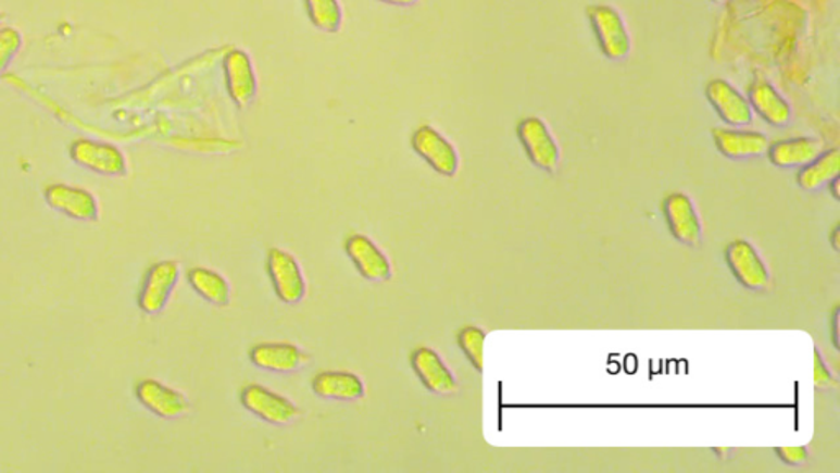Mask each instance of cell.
I'll list each match as a JSON object with an SVG mask.
<instances>
[{
	"mask_svg": "<svg viewBox=\"0 0 840 473\" xmlns=\"http://www.w3.org/2000/svg\"><path fill=\"white\" fill-rule=\"evenodd\" d=\"M241 403L260 420L276 426L292 423L299 416L298 408L288 398L262 385H248L241 391Z\"/></svg>",
	"mask_w": 840,
	"mask_h": 473,
	"instance_id": "30bf717a",
	"label": "cell"
},
{
	"mask_svg": "<svg viewBox=\"0 0 840 473\" xmlns=\"http://www.w3.org/2000/svg\"><path fill=\"white\" fill-rule=\"evenodd\" d=\"M268 273L273 288L283 302L298 304L305 298L308 286H305L304 273L291 253L281 249L269 250Z\"/></svg>",
	"mask_w": 840,
	"mask_h": 473,
	"instance_id": "ba28073f",
	"label": "cell"
},
{
	"mask_svg": "<svg viewBox=\"0 0 840 473\" xmlns=\"http://www.w3.org/2000/svg\"><path fill=\"white\" fill-rule=\"evenodd\" d=\"M24 38L14 27H0V74H4L21 51Z\"/></svg>",
	"mask_w": 840,
	"mask_h": 473,
	"instance_id": "d4e9b609",
	"label": "cell"
},
{
	"mask_svg": "<svg viewBox=\"0 0 840 473\" xmlns=\"http://www.w3.org/2000/svg\"><path fill=\"white\" fill-rule=\"evenodd\" d=\"M726 263L734 278L750 291L767 292L774 286V276L767 260L750 240H732L726 247Z\"/></svg>",
	"mask_w": 840,
	"mask_h": 473,
	"instance_id": "6da1fadb",
	"label": "cell"
},
{
	"mask_svg": "<svg viewBox=\"0 0 840 473\" xmlns=\"http://www.w3.org/2000/svg\"><path fill=\"white\" fill-rule=\"evenodd\" d=\"M714 144L730 160H747L767 153L770 148L767 135L740 128H714Z\"/></svg>",
	"mask_w": 840,
	"mask_h": 473,
	"instance_id": "2e32d148",
	"label": "cell"
},
{
	"mask_svg": "<svg viewBox=\"0 0 840 473\" xmlns=\"http://www.w3.org/2000/svg\"><path fill=\"white\" fill-rule=\"evenodd\" d=\"M309 18L317 30L337 34L342 28L343 11L339 0H304Z\"/></svg>",
	"mask_w": 840,
	"mask_h": 473,
	"instance_id": "603a6c76",
	"label": "cell"
},
{
	"mask_svg": "<svg viewBox=\"0 0 840 473\" xmlns=\"http://www.w3.org/2000/svg\"><path fill=\"white\" fill-rule=\"evenodd\" d=\"M412 369L429 391L450 397L459 391V382L442 357L429 347H421L412 353Z\"/></svg>",
	"mask_w": 840,
	"mask_h": 473,
	"instance_id": "4fadbf2b",
	"label": "cell"
},
{
	"mask_svg": "<svg viewBox=\"0 0 840 473\" xmlns=\"http://www.w3.org/2000/svg\"><path fill=\"white\" fill-rule=\"evenodd\" d=\"M179 265L173 260L156 263L148 270L138 296V306L148 315H156L166 308L179 282Z\"/></svg>",
	"mask_w": 840,
	"mask_h": 473,
	"instance_id": "52a82bcc",
	"label": "cell"
},
{
	"mask_svg": "<svg viewBox=\"0 0 840 473\" xmlns=\"http://www.w3.org/2000/svg\"><path fill=\"white\" fill-rule=\"evenodd\" d=\"M383 4L399 5V8H409V5L417 4L418 0H378Z\"/></svg>",
	"mask_w": 840,
	"mask_h": 473,
	"instance_id": "83f0119b",
	"label": "cell"
},
{
	"mask_svg": "<svg viewBox=\"0 0 840 473\" xmlns=\"http://www.w3.org/2000/svg\"><path fill=\"white\" fill-rule=\"evenodd\" d=\"M714 4H726L729 0H713Z\"/></svg>",
	"mask_w": 840,
	"mask_h": 473,
	"instance_id": "4dcf8cb0",
	"label": "cell"
},
{
	"mask_svg": "<svg viewBox=\"0 0 840 473\" xmlns=\"http://www.w3.org/2000/svg\"><path fill=\"white\" fill-rule=\"evenodd\" d=\"M814 385L817 388L829 389L837 386V376L824 359L819 347H814Z\"/></svg>",
	"mask_w": 840,
	"mask_h": 473,
	"instance_id": "484cf974",
	"label": "cell"
},
{
	"mask_svg": "<svg viewBox=\"0 0 840 473\" xmlns=\"http://www.w3.org/2000/svg\"><path fill=\"white\" fill-rule=\"evenodd\" d=\"M2 21H4V17H2V14H0V25H2Z\"/></svg>",
	"mask_w": 840,
	"mask_h": 473,
	"instance_id": "1f68e13d",
	"label": "cell"
},
{
	"mask_svg": "<svg viewBox=\"0 0 840 473\" xmlns=\"http://www.w3.org/2000/svg\"><path fill=\"white\" fill-rule=\"evenodd\" d=\"M663 214L669 232L678 242L698 249L703 244L704 225L697 202L688 192L678 191L666 196Z\"/></svg>",
	"mask_w": 840,
	"mask_h": 473,
	"instance_id": "7a4b0ae2",
	"label": "cell"
},
{
	"mask_svg": "<svg viewBox=\"0 0 840 473\" xmlns=\"http://www.w3.org/2000/svg\"><path fill=\"white\" fill-rule=\"evenodd\" d=\"M253 365L268 372L291 373L309 362L308 353L292 344H260L250 352Z\"/></svg>",
	"mask_w": 840,
	"mask_h": 473,
	"instance_id": "ac0fdd59",
	"label": "cell"
},
{
	"mask_svg": "<svg viewBox=\"0 0 840 473\" xmlns=\"http://www.w3.org/2000/svg\"><path fill=\"white\" fill-rule=\"evenodd\" d=\"M775 452L780 457L781 462L793 466L804 465L807 462V457H810V450H807L806 446L777 447Z\"/></svg>",
	"mask_w": 840,
	"mask_h": 473,
	"instance_id": "4316f807",
	"label": "cell"
},
{
	"mask_svg": "<svg viewBox=\"0 0 840 473\" xmlns=\"http://www.w3.org/2000/svg\"><path fill=\"white\" fill-rule=\"evenodd\" d=\"M706 96L711 105L727 125L734 128L747 127L753 122L749 99L724 79H714L707 85Z\"/></svg>",
	"mask_w": 840,
	"mask_h": 473,
	"instance_id": "5bb4252c",
	"label": "cell"
},
{
	"mask_svg": "<svg viewBox=\"0 0 840 473\" xmlns=\"http://www.w3.org/2000/svg\"><path fill=\"white\" fill-rule=\"evenodd\" d=\"M824 145L819 138L797 137L780 140L770 145L768 148V158L772 165L778 169H801L813 162L814 158L823 153Z\"/></svg>",
	"mask_w": 840,
	"mask_h": 473,
	"instance_id": "d6986e66",
	"label": "cell"
},
{
	"mask_svg": "<svg viewBox=\"0 0 840 473\" xmlns=\"http://www.w3.org/2000/svg\"><path fill=\"white\" fill-rule=\"evenodd\" d=\"M839 182H840L839 176H837V178H833L832 182H830L829 185H827V186H830V189H832V196H833V199H836V201H839L840 199L839 191H837V188H839Z\"/></svg>",
	"mask_w": 840,
	"mask_h": 473,
	"instance_id": "f1b7e54d",
	"label": "cell"
},
{
	"mask_svg": "<svg viewBox=\"0 0 840 473\" xmlns=\"http://www.w3.org/2000/svg\"><path fill=\"white\" fill-rule=\"evenodd\" d=\"M588 15L604 57L613 61L626 60L632 50V41L619 12L611 5H593L588 9Z\"/></svg>",
	"mask_w": 840,
	"mask_h": 473,
	"instance_id": "5b68a950",
	"label": "cell"
},
{
	"mask_svg": "<svg viewBox=\"0 0 840 473\" xmlns=\"http://www.w3.org/2000/svg\"><path fill=\"white\" fill-rule=\"evenodd\" d=\"M837 234H839V227L833 228L832 239H830V240H832L833 250H836V252H837V250H839V246H837V242H836Z\"/></svg>",
	"mask_w": 840,
	"mask_h": 473,
	"instance_id": "f546056e",
	"label": "cell"
},
{
	"mask_svg": "<svg viewBox=\"0 0 840 473\" xmlns=\"http://www.w3.org/2000/svg\"><path fill=\"white\" fill-rule=\"evenodd\" d=\"M750 108L757 112L767 124L774 127H785L793 119V109L790 102L778 92L770 83L765 79H757L753 83L749 92Z\"/></svg>",
	"mask_w": 840,
	"mask_h": 473,
	"instance_id": "e0dca14e",
	"label": "cell"
},
{
	"mask_svg": "<svg viewBox=\"0 0 840 473\" xmlns=\"http://www.w3.org/2000/svg\"><path fill=\"white\" fill-rule=\"evenodd\" d=\"M188 282L192 289L211 304L218 306V308L230 304V285L221 273L198 266L188 273Z\"/></svg>",
	"mask_w": 840,
	"mask_h": 473,
	"instance_id": "7402d4cb",
	"label": "cell"
},
{
	"mask_svg": "<svg viewBox=\"0 0 840 473\" xmlns=\"http://www.w3.org/2000/svg\"><path fill=\"white\" fill-rule=\"evenodd\" d=\"M138 401L147 408L150 413L156 414L163 420H179L191 413V403L188 398L178 389L170 388L158 379H143L138 383Z\"/></svg>",
	"mask_w": 840,
	"mask_h": 473,
	"instance_id": "8fae6325",
	"label": "cell"
},
{
	"mask_svg": "<svg viewBox=\"0 0 840 473\" xmlns=\"http://www.w3.org/2000/svg\"><path fill=\"white\" fill-rule=\"evenodd\" d=\"M840 173V151L839 148H830L823 151L819 157L814 158L813 162L801 166L798 173V186L804 191H819L824 186L829 185Z\"/></svg>",
	"mask_w": 840,
	"mask_h": 473,
	"instance_id": "44dd1931",
	"label": "cell"
},
{
	"mask_svg": "<svg viewBox=\"0 0 840 473\" xmlns=\"http://www.w3.org/2000/svg\"><path fill=\"white\" fill-rule=\"evenodd\" d=\"M347 256L352 260L360 275L368 282H388L392 276L388 257L366 235H352L346 244Z\"/></svg>",
	"mask_w": 840,
	"mask_h": 473,
	"instance_id": "9a60e30c",
	"label": "cell"
},
{
	"mask_svg": "<svg viewBox=\"0 0 840 473\" xmlns=\"http://www.w3.org/2000/svg\"><path fill=\"white\" fill-rule=\"evenodd\" d=\"M45 201L53 211L80 222H98L101 208L98 199L88 189L76 186L51 185L45 189Z\"/></svg>",
	"mask_w": 840,
	"mask_h": 473,
	"instance_id": "9c48e42d",
	"label": "cell"
},
{
	"mask_svg": "<svg viewBox=\"0 0 840 473\" xmlns=\"http://www.w3.org/2000/svg\"><path fill=\"white\" fill-rule=\"evenodd\" d=\"M312 389L325 400L356 401L365 397V383L350 372L318 373L312 382Z\"/></svg>",
	"mask_w": 840,
	"mask_h": 473,
	"instance_id": "ffe728a7",
	"label": "cell"
},
{
	"mask_svg": "<svg viewBox=\"0 0 840 473\" xmlns=\"http://www.w3.org/2000/svg\"><path fill=\"white\" fill-rule=\"evenodd\" d=\"M412 148L434 172L452 178L459 173L460 157L456 148L430 125H423L412 135Z\"/></svg>",
	"mask_w": 840,
	"mask_h": 473,
	"instance_id": "8992f818",
	"label": "cell"
},
{
	"mask_svg": "<svg viewBox=\"0 0 840 473\" xmlns=\"http://www.w3.org/2000/svg\"><path fill=\"white\" fill-rule=\"evenodd\" d=\"M486 333L481 327L468 326L459 334L460 349L465 353L476 372H482Z\"/></svg>",
	"mask_w": 840,
	"mask_h": 473,
	"instance_id": "cb8c5ba5",
	"label": "cell"
},
{
	"mask_svg": "<svg viewBox=\"0 0 840 473\" xmlns=\"http://www.w3.org/2000/svg\"><path fill=\"white\" fill-rule=\"evenodd\" d=\"M521 144L537 169L556 173L562 163V150L549 125L540 117H527L517 127Z\"/></svg>",
	"mask_w": 840,
	"mask_h": 473,
	"instance_id": "3957f363",
	"label": "cell"
},
{
	"mask_svg": "<svg viewBox=\"0 0 840 473\" xmlns=\"http://www.w3.org/2000/svg\"><path fill=\"white\" fill-rule=\"evenodd\" d=\"M224 73L231 101L238 109L250 108L259 95V82L250 57L245 51L231 50L225 57Z\"/></svg>",
	"mask_w": 840,
	"mask_h": 473,
	"instance_id": "7c38bea8",
	"label": "cell"
},
{
	"mask_svg": "<svg viewBox=\"0 0 840 473\" xmlns=\"http://www.w3.org/2000/svg\"><path fill=\"white\" fill-rule=\"evenodd\" d=\"M70 157L76 165L102 176L121 178L127 175V158L115 145L79 138L70 148Z\"/></svg>",
	"mask_w": 840,
	"mask_h": 473,
	"instance_id": "277c9868",
	"label": "cell"
}]
</instances>
